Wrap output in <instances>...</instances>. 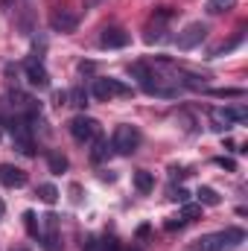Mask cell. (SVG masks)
<instances>
[{"instance_id":"cell-4","label":"cell","mask_w":248,"mask_h":251,"mask_svg":"<svg viewBox=\"0 0 248 251\" xmlns=\"http://www.w3.org/2000/svg\"><path fill=\"white\" fill-rule=\"evenodd\" d=\"M70 134H73V140H79V143H91L94 137H99V123L94 120V117H73L70 120Z\"/></svg>"},{"instance_id":"cell-15","label":"cell","mask_w":248,"mask_h":251,"mask_svg":"<svg viewBox=\"0 0 248 251\" xmlns=\"http://www.w3.org/2000/svg\"><path fill=\"white\" fill-rule=\"evenodd\" d=\"M67 102L76 105V108H85V105H88V91H85V88H73V91H67Z\"/></svg>"},{"instance_id":"cell-28","label":"cell","mask_w":248,"mask_h":251,"mask_svg":"<svg viewBox=\"0 0 248 251\" xmlns=\"http://www.w3.org/2000/svg\"><path fill=\"white\" fill-rule=\"evenodd\" d=\"M149 231H152L149 225H140V228H137V237H140V240H146V237H149Z\"/></svg>"},{"instance_id":"cell-22","label":"cell","mask_w":248,"mask_h":251,"mask_svg":"<svg viewBox=\"0 0 248 251\" xmlns=\"http://www.w3.org/2000/svg\"><path fill=\"white\" fill-rule=\"evenodd\" d=\"M184 85L187 88H204V76H198V73H184Z\"/></svg>"},{"instance_id":"cell-29","label":"cell","mask_w":248,"mask_h":251,"mask_svg":"<svg viewBox=\"0 0 248 251\" xmlns=\"http://www.w3.org/2000/svg\"><path fill=\"white\" fill-rule=\"evenodd\" d=\"M117 251H140V249H123V246H117Z\"/></svg>"},{"instance_id":"cell-6","label":"cell","mask_w":248,"mask_h":251,"mask_svg":"<svg viewBox=\"0 0 248 251\" xmlns=\"http://www.w3.org/2000/svg\"><path fill=\"white\" fill-rule=\"evenodd\" d=\"M204 35H207V24L196 21V24H187L184 32H178L175 44H178V50H193V47H198L204 41Z\"/></svg>"},{"instance_id":"cell-13","label":"cell","mask_w":248,"mask_h":251,"mask_svg":"<svg viewBox=\"0 0 248 251\" xmlns=\"http://www.w3.org/2000/svg\"><path fill=\"white\" fill-rule=\"evenodd\" d=\"M243 38H246V35H243V32H237V35H234L231 41H225V44L213 47V50H210V59H216V56H225V53H231L234 47H240V44H243Z\"/></svg>"},{"instance_id":"cell-12","label":"cell","mask_w":248,"mask_h":251,"mask_svg":"<svg viewBox=\"0 0 248 251\" xmlns=\"http://www.w3.org/2000/svg\"><path fill=\"white\" fill-rule=\"evenodd\" d=\"M134 187L140 190V193H152V187H155V176L146 173V170H137V173H134Z\"/></svg>"},{"instance_id":"cell-23","label":"cell","mask_w":248,"mask_h":251,"mask_svg":"<svg viewBox=\"0 0 248 251\" xmlns=\"http://www.w3.org/2000/svg\"><path fill=\"white\" fill-rule=\"evenodd\" d=\"M213 97H243L246 91L243 88H216V91H210Z\"/></svg>"},{"instance_id":"cell-9","label":"cell","mask_w":248,"mask_h":251,"mask_svg":"<svg viewBox=\"0 0 248 251\" xmlns=\"http://www.w3.org/2000/svg\"><path fill=\"white\" fill-rule=\"evenodd\" d=\"M26 79H29V85L32 88H38V91H44V88H50V73H47V67L41 62H26Z\"/></svg>"},{"instance_id":"cell-20","label":"cell","mask_w":248,"mask_h":251,"mask_svg":"<svg viewBox=\"0 0 248 251\" xmlns=\"http://www.w3.org/2000/svg\"><path fill=\"white\" fill-rule=\"evenodd\" d=\"M38 196H41V201L53 204V201L59 199V190H56V184H41V187H38Z\"/></svg>"},{"instance_id":"cell-5","label":"cell","mask_w":248,"mask_h":251,"mask_svg":"<svg viewBox=\"0 0 248 251\" xmlns=\"http://www.w3.org/2000/svg\"><path fill=\"white\" fill-rule=\"evenodd\" d=\"M91 91H94L97 100H111V97H128L131 94V88L120 79H97Z\"/></svg>"},{"instance_id":"cell-18","label":"cell","mask_w":248,"mask_h":251,"mask_svg":"<svg viewBox=\"0 0 248 251\" xmlns=\"http://www.w3.org/2000/svg\"><path fill=\"white\" fill-rule=\"evenodd\" d=\"M91 158H94L97 164L108 158V143H105L102 137H94V152H91Z\"/></svg>"},{"instance_id":"cell-7","label":"cell","mask_w":248,"mask_h":251,"mask_svg":"<svg viewBox=\"0 0 248 251\" xmlns=\"http://www.w3.org/2000/svg\"><path fill=\"white\" fill-rule=\"evenodd\" d=\"M38 240L44 243L47 251H62V237H59V216L47 213L44 216V231L38 234Z\"/></svg>"},{"instance_id":"cell-8","label":"cell","mask_w":248,"mask_h":251,"mask_svg":"<svg viewBox=\"0 0 248 251\" xmlns=\"http://www.w3.org/2000/svg\"><path fill=\"white\" fill-rule=\"evenodd\" d=\"M131 41V35L123 32L120 26H108V29H102V35H99V44L105 47V50H120Z\"/></svg>"},{"instance_id":"cell-3","label":"cell","mask_w":248,"mask_h":251,"mask_svg":"<svg viewBox=\"0 0 248 251\" xmlns=\"http://www.w3.org/2000/svg\"><path fill=\"white\" fill-rule=\"evenodd\" d=\"M12 140H15V149H18V152H24V155H35V143H32L29 120H24V117H15V120H12Z\"/></svg>"},{"instance_id":"cell-14","label":"cell","mask_w":248,"mask_h":251,"mask_svg":"<svg viewBox=\"0 0 248 251\" xmlns=\"http://www.w3.org/2000/svg\"><path fill=\"white\" fill-rule=\"evenodd\" d=\"M196 196H198V201H201V204H207V207H216V204L222 201V199H219V193H216L213 187H198Z\"/></svg>"},{"instance_id":"cell-16","label":"cell","mask_w":248,"mask_h":251,"mask_svg":"<svg viewBox=\"0 0 248 251\" xmlns=\"http://www.w3.org/2000/svg\"><path fill=\"white\" fill-rule=\"evenodd\" d=\"M47 167H50V173H64L67 170V158L59 155V152H47Z\"/></svg>"},{"instance_id":"cell-24","label":"cell","mask_w":248,"mask_h":251,"mask_svg":"<svg viewBox=\"0 0 248 251\" xmlns=\"http://www.w3.org/2000/svg\"><path fill=\"white\" fill-rule=\"evenodd\" d=\"M167 35H164V29H149V35H146V41L149 44H155V41H164Z\"/></svg>"},{"instance_id":"cell-1","label":"cell","mask_w":248,"mask_h":251,"mask_svg":"<svg viewBox=\"0 0 248 251\" xmlns=\"http://www.w3.org/2000/svg\"><path fill=\"white\" fill-rule=\"evenodd\" d=\"M243 240H246L243 228H225V231L204 234L201 240H196V251H231L237 249Z\"/></svg>"},{"instance_id":"cell-19","label":"cell","mask_w":248,"mask_h":251,"mask_svg":"<svg viewBox=\"0 0 248 251\" xmlns=\"http://www.w3.org/2000/svg\"><path fill=\"white\" fill-rule=\"evenodd\" d=\"M24 225H26V234H29V237H38V234H41L38 216H35L32 210H26V213H24Z\"/></svg>"},{"instance_id":"cell-11","label":"cell","mask_w":248,"mask_h":251,"mask_svg":"<svg viewBox=\"0 0 248 251\" xmlns=\"http://www.w3.org/2000/svg\"><path fill=\"white\" fill-rule=\"evenodd\" d=\"M50 26L56 29V32H73L76 26H79V18L73 15V12H53V18H50Z\"/></svg>"},{"instance_id":"cell-26","label":"cell","mask_w":248,"mask_h":251,"mask_svg":"<svg viewBox=\"0 0 248 251\" xmlns=\"http://www.w3.org/2000/svg\"><path fill=\"white\" fill-rule=\"evenodd\" d=\"M175 228H184V219H181V216H173V219L167 222V231H175Z\"/></svg>"},{"instance_id":"cell-30","label":"cell","mask_w":248,"mask_h":251,"mask_svg":"<svg viewBox=\"0 0 248 251\" xmlns=\"http://www.w3.org/2000/svg\"><path fill=\"white\" fill-rule=\"evenodd\" d=\"M3 213H6V204H3V201H0V216H3Z\"/></svg>"},{"instance_id":"cell-21","label":"cell","mask_w":248,"mask_h":251,"mask_svg":"<svg viewBox=\"0 0 248 251\" xmlns=\"http://www.w3.org/2000/svg\"><path fill=\"white\" fill-rule=\"evenodd\" d=\"M198 216H201V204H187L184 201V207H181V219L190 222V219H198Z\"/></svg>"},{"instance_id":"cell-25","label":"cell","mask_w":248,"mask_h":251,"mask_svg":"<svg viewBox=\"0 0 248 251\" xmlns=\"http://www.w3.org/2000/svg\"><path fill=\"white\" fill-rule=\"evenodd\" d=\"M187 196H190V193H187L184 187H178V190L173 187L170 190V199H175V201H187Z\"/></svg>"},{"instance_id":"cell-27","label":"cell","mask_w":248,"mask_h":251,"mask_svg":"<svg viewBox=\"0 0 248 251\" xmlns=\"http://www.w3.org/2000/svg\"><path fill=\"white\" fill-rule=\"evenodd\" d=\"M213 164H219V167H228V170H234V161H228V158H216Z\"/></svg>"},{"instance_id":"cell-17","label":"cell","mask_w":248,"mask_h":251,"mask_svg":"<svg viewBox=\"0 0 248 251\" xmlns=\"http://www.w3.org/2000/svg\"><path fill=\"white\" fill-rule=\"evenodd\" d=\"M231 9H234V0H207V15H222Z\"/></svg>"},{"instance_id":"cell-31","label":"cell","mask_w":248,"mask_h":251,"mask_svg":"<svg viewBox=\"0 0 248 251\" xmlns=\"http://www.w3.org/2000/svg\"><path fill=\"white\" fill-rule=\"evenodd\" d=\"M12 251H29V249H21V246H18V249H12Z\"/></svg>"},{"instance_id":"cell-2","label":"cell","mask_w":248,"mask_h":251,"mask_svg":"<svg viewBox=\"0 0 248 251\" xmlns=\"http://www.w3.org/2000/svg\"><path fill=\"white\" fill-rule=\"evenodd\" d=\"M140 146V131L134 126H117L114 128V137H111V149L120 152V155H131L134 149Z\"/></svg>"},{"instance_id":"cell-10","label":"cell","mask_w":248,"mask_h":251,"mask_svg":"<svg viewBox=\"0 0 248 251\" xmlns=\"http://www.w3.org/2000/svg\"><path fill=\"white\" fill-rule=\"evenodd\" d=\"M0 184L3 187H24L26 184V173L15 164H0Z\"/></svg>"}]
</instances>
